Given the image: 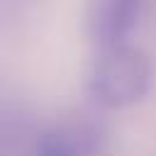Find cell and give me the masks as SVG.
<instances>
[{
    "mask_svg": "<svg viewBox=\"0 0 156 156\" xmlns=\"http://www.w3.org/2000/svg\"><path fill=\"white\" fill-rule=\"evenodd\" d=\"M154 68L139 46L115 44L102 46L88 73V90L102 107L119 110L139 102L151 88Z\"/></svg>",
    "mask_w": 156,
    "mask_h": 156,
    "instance_id": "obj_1",
    "label": "cell"
},
{
    "mask_svg": "<svg viewBox=\"0 0 156 156\" xmlns=\"http://www.w3.org/2000/svg\"><path fill=\"white\" fill-rule=\"evenodd\" d=\"M139 15L141 0H90L88 32L100 49L124 44L139 22Z\"/></svg>",
    "mask_w": 156,
    "mask_h": 156,
    "instance_id": "obj_2",
    "label": "cell"
},
{
    "mask_svg": "<svg viewBox=\"0 0 156 156\" xmlns=\"http://www.w3.org/2000/svg\"><path fill=\"white\" fill-rule=\"evenodd\" d=\"M37 156H76V144L63 132H46L37 144Z\"/></svg>",
    "mask_w": 156,
    "mask_h": 156,
    "instance_id": "obj_3",
    "label": "cell"
}]
</instances>
